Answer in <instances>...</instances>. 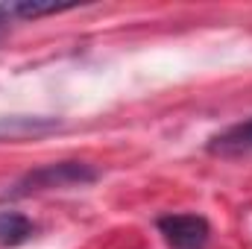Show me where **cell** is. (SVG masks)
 Returning a JSON list of instances; mask_svg holds the SVG:
<instances>
[{"label": "cell", "mask_w": 252, "mask_h": 249, "mask_svg": "<svg viewBox=\"0 0 252 249\" xmlns=\"http://www.w3.org/2000/svg\"><path fill=\"white\" fill-rule=\"evenodd\" d=\"M97 170L91 164L82 161H59V164H44L38 170H30L18 185L15 196H27V193H38V190H53V187H70V185H88L97 182Z\"/></svg>", "instance_id": "obj_1"}, {"label": "cell", "mask_w": 252, "mask_h": 249, "mask_svg": "<svg viewBox=\"0 0 252 249\" xmlns=\"http://www.w3.org/2000/svg\"><path fill=\"white\" fill-rule=\"evenodd\" d=\"M158 232L173 249H202L211 226L199 214H167L158 220Z\"/></svg>", "instance_id": "obj_2"}, {"label": "cell", "mask_w": 252, "mask_h": 249, "mask_svg": "<svg viewBox=\"0 0 252 249\" xmlns=\"http://www.w3.org/2000/svg\"><path fill=\"white\" fill-rule=\"evenodd\" d=\"M211 153H220V156H238V153H250L252 150V118L244 124H235L229 129H223L220 135L211 138L208 144Z\"/></svg>", "instance_id": "obj_3"}, {"label": "cell", "mask_w": 252, "mask_h": 249, "mask_svg": "<svg viewBox=\"0 0 252 249\" xmlns=\"http://www.w3.org/2000/svg\"><path fill=\"white\" fill-rule=\"evenodd\" d=\"M32 235V220L18 211H0V244L15 247Z\"/></svg>", "instance_id": "obj_4"}, {"label": "cell", "mask_w": 252, "mask_h": 249, "mask_svg": "<svg viewBox=\"0 0 252 249\" xmlns=\"http://www.w3.org/2000/svg\"><path fill=\"white\" fill-rule=\"evenodd\" d=\"M64 9H70V6H59V3H30V0H24V3H0V12H3L6 21H12V18L56 15V12H64Z\"/></svg>", "instance_id": "obj_5"}, {"label": "cell", "mask_w": 252, "mask_h": 249, "mask_svg": "<svg viewBox=\"0 0 252 249\" xmlns=\"http://www.w3.org/2000/svg\"><path fill=\"white\" fill-rule=\"evenodd\" d=\"M6 24H9V21H6V18H3V12H0V35L6 32Z\"/></svg>", "instance_id": "obj_6"}]
</instances>
